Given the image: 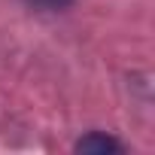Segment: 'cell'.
<instances>
[{
    "mask_svg": "<svg viewBox=\"0 0 155 155\" xmlns=\"http://www.w3.org/2000/svg\"><path fill=\"white\" fill-rule=\"evenodd\" d=\"M31 6H40V9H64V6H70L73 0H28Z\"/></svg>",
    "mask_w": 155,
    "mask_h": 155,
    "instance_id": "2",
    "label": "cell"
},
{
    "mask_svg": "<svg viewBox=\"0 0 155 155\" xmlns=\"http://www.w3.org/2000/svg\"><path fill=\"white\" fill-rule=\"evenodd\" d=\"M73 149L76 152H85V155H107V152H122V143L116 137L104 134V131H91V134H85V137L76 140Z\"/></svg>",
    "mask_w": 155,
    "mask_h": 155,
    "instance_id": "1",
    "label": "cell"
}]
</instances>
